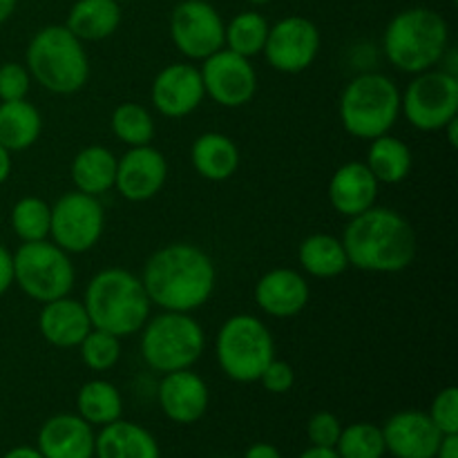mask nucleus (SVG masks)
Returning a JSON list of instances; mask_svg holds the SVG:
<instances>
[{"label": "nucleus", "instance_id": "f257e3e1", "mask_svg": "<svg viewBox=\"0 0 458 458\" xmlns=\"http://www.w3.org/2000/svg\"><path fill=\"white\" fill-rule=\"evenodd\" d=\"M152 307L192 313L210 302L217 286V268L201 246L173 242L148 258L141 273Z\"/></svg>", "mask_w": 458, "mask_h": 458}, {"label": "nucleus", "instance_id": "f03ea898", "mask_svg": "<svg viewBox=\"0 0 458 458\" xmlns=\"http://www.w3.org/2000/svg\"><path fill=\"white\" fill-rule=\"evenodd\" d=\"M349 267L365 273H401L416 258V233L405 215L371 206L347 222L343 233Z\"/></svg>", "mask_w": 458, "mask_h": 458}, {"label": "nucleus", "instance_id": "7ed1b4c3", "mask_svg": "<svg viewBox=\"0 0 458 458\" xmlns=\"http://www.w3.org/2000/svg\"><path fill=\"white\" fill-rule=\"evenodd\" d=\"M81 302L94 329L110 331L116 338L139 334L152 316V302L141 277L128 268H103L89 277Z\"/></svg>", "mask_w": 458, "mask_h": 458}, {"label": "nucleus", "instance_id": "20e7f679", "mask_svg": "<svg viewBox=\"0 0 458 458\" xmlns=\"http://www.w3.org/2000/svg\"><path fill=\"white\" fill-rule=\"evenodd\" d=\"M450 47V25L429 7H410L387 22L383 54L403 74H420L441 65Z\"/></svg>", "mask_w": 458, "mask_h": 458}, {"label": "nucleus", "instance_id": "39448f33", "mask_svg": "<svg viewBox=\"0 0 458 458\" xmlns=\"http://www.w3.org/2000/svg\"><path fill=\"white\" fill-rule=\"evenodd\" d=\"M25 67L31 81L58 97L81 92L89 81V58L83 40L65 25H47L31 36Z\"/></svg>", "mask_w": 458, "mask_h": 458}, {"label": "nucleus", "instance_id": "423d86ee", "mask_svg": "<svg viewBox=\"0 0 458 458\" xmlns=\"http://www.w3.org/2000/svg\"><path fill=\"white\" fill-rule=\"evenodd\" d=\"M340 123L353 139L371 141L392 132L401 116V89L380 72L358 74L340 94Z\"/></svg>", "mask_w": 458, "mask_h": 458}, {"label": "nucleus", "instance_id": "0eeeda50", "mask_svg": "<svg viewBox=\"0 0 458 458\" xmlns=\"http://www.w3.org/2000/svg\"><path fill=\"white\" fill-rule=\"evenodd\" d=\"M141 358L157 374L192 369L206 349L204 327L192 313L161 311L141 327Z\"/></svg>", "mask_w": 458, "mask_h": 458}, {"label": "nucleus", "instance_id": "6e6552de", "mask_svg": "<svg viewBox=\"0 0 458 458\" xmlns=\"http://www.w3.org/2000/svg\"><path fill=\"white\" fill-rule=\"evenodd\" d=\"M215 358L233 383H258L264 367L276 358V340L259 318L235 313L224 320L215 335Z\"/></svg>", "mask_w": 458, "mask_h": 458}, {"label": "nucleus", "instance_id": "1a4fd4ad", "mask_svg": "<svg viewBox=\"0 0 458 458\" xmlns=\"http://www.w3.org/2000/svg\"><path fill=\"white\" fill-rule=\"evenodd\" d=\"M74 282L72 255L52 240L21 242L13 253V284L38 304L70 295Z\"/></svg>", "mask_w": 458, "mask_h": 458}, {"label": "nucleus", "instance_id": "9d476101", "mask_svg": "<svg viewBox=\"0 0 458 458\" xmlns=\"http://www.w3.org/2000/svg\"><path fill=\"white\" fill-rule=\"evenodd\" d=\"M401 114L420 132H441L458 116V76L443 67L414 74L401 92Z\"/></svg>", "mask_w": 458, "mask_h": 458}, {"label": "nucleus", "instance_id": "9b49d317", "mask_svg": "<svg viewBox=\"0 0 458 458\" xmlns=\"http://www.w3.org/2000/svg\"><path fill=\"white\" fill-rule=\"evenodd\" d=\"M103 231H106V210L98 197L72 191L52 204L49 240L65 253H88L98 244Z\"/></svg>", "mask_w": 458, "mask_h": 458}, {"label": "nucleus", "instance_id": "f8f14e48", "mask_svg": "<svg viewBox=\"0 0 458 458\" xmlns=\"http://www.w3.org/2000/svg\"><path fill=\"white\" fill-rule=\"evenodd\" d=\"M222 13L208 0H182L170 13V40L188 61H204L224 47Z\"/></svg>", "mask_w": 458, "mask_h": 458}, {"label": "nucleus", "instance_id": "ddd939ff", "mask_svg": "<svg viewBox=\"0 0 458 458\" xmlns=\"http://www.w3.org/2000/svg\"><path fill=\"white\" fill-rule=\"evenodd\" d=\"M320 30L307 16H284L268 27L264 58L280 74H300L316 63L320 54Z\"/></svg>", "mask_w": 458, "mask_h": 458}, {"label": "nucleus", "instance_id": "4468645a", "mask_svg": "<svg viewBox=\"0 0 458 458\" xmlns=\"http://www.w3.org/2000/svg\"><path fill=\"white\" fill-rule=\"evenodd\" d=\"M199 74L206 97L228 110L244 107L258 94V72L250 58L240 56L226 47L204 58Z\"/></svg>", "mask_w": 458, "mask_h": 458}, {"label": "nucleus", "instance_id": "2eb2a0df", "mask_svg": "<svg viewBox=\"0 0 458 458\" xmlns=\"http://www.w3.org/2000/svg\"><path fill=\"white\" fill-rule=\"evenodd\" d=\"M168 179V161L159 148H128L116 161L114 191L132 204L155 199Z\"/></svg>", "mask_w": 458, "mask_h": 458}, {"label": "nucleus", "instance_id": "dca6fc26", "mask_svg": "<svg viewBox=\"0 0 458 458\" xmlns=\"http://www.w3.org/2000/svg\"><path fill=\"white\" fill-rule=\"evenodd\" d=\"M204 98L199 67L186 61L161 67L150 85V103L165 119H183L192 114Z\"/></svg>", "mask_w": 458, "mask_h": 458}, {"label": "nucleus", "instance_id": "f3484780", "mask_svg": "<svg viewBox=\"0 0 458 458\" xmlns=\"http://www.w3.org/2000/svg\"><path fill=\"white\" fill-rule=\"evenodd\" d=\"M385 450L394 458H434L443 434L420 410H403L389 416L383 428Z\"/></svg>", "mask_w": 458, "mask_h": 458}, {"label": "nucleus", "instance_id": "a211bd4d", "mask_svg": "<svg viewBox=\"0 0 458 458\" xmlns=\"http://www.w3.org/2000/svg\"><path fill=\"white\" fill-rule=\"evenodd\" d=\"M157 401L165 419L177 425H192L208 411L210 392L206 380L192 369L170 371L157 387Z\"/></svg>", "mask_w": 458, "mask_h": 458}, {"label": "nucleus", "instance_id": "6ab92c4d", "mask_svg": "<svg viewBox=\"0 0 458 458\" xmlns=\"http://www.w3.org/2000/svg\"><path fill=\"white\" fill-rule=\"evenodd\" d=\"M253 300L262 313L280 320L300 316L311 300V286L307 277L295 268H271L258 280Z\"/></svg>", "mask_w": 458, "mask_h": 458}, {"label": "nucleus", "instance_id": "aec40b11", "mask_svg": "<svg viewBox=\"0 0 458 458\" xmlns=\"http://www.w3.org/2000/svg\"><path fill=\"white\" fill-rule=\"evenodd\" d=\"M97 432L79 414H54L40 425L36 450L43 458H94Z\"/></svg>", "mask_w": 458, "mask_h": 458}, {"label": "nucleus", "instance_id": "412c9836", "mask_svg": "<svg viewBox=\"0 0 458 458\" xmlns=\"http://www.w3.org/2000/svg\"><path fill=\"white\" fill-rule=\"evenodd\" d=\"M378 191V179L371 174L365 161H347L331 174L327 195L335 213L352 219L376 206Z\"/></svg>", "mask_w": 458, "mask_h": 458}, {"label": "nucleus", "instance_id": "4be33fe9", "mask_svg": "<svg viewBox=\"0 0 458 458\" xmlns=\"http://www.w3.org/2000/svg\"><path fill=\"white\" fill-rule=\"evenodd\" d=\"M92 322L83 302L72 295L52 300L40 307L38 331L47 344L56 349H76L89 334Z\"/></svg>", "mask_w": 458, "mask_h": 458}, {"label": "nucleus", "instance_id": "5701e85b", "mask_svg": "<svg viewBox=\"0 0 458 458\" xmlns=\"http://www.w3.org/2000/svg\"><path fill=\"white\" fill-rule=\"evenodd\" d=\"M240 148L228 134L204 132L192 141L191 164L201 179L222 183L240 168Z\"/></svg>", "mask_w": 458, "mask_h": 458}, {"label": "nucleus", "instance_id": "b1692460", "mask_svg": "<svg viewBox=\"0 0 458 458\" xmlns=\"http://www.w3.org/2000/svg\"><path fill=\"white\" fill-rule=\"evenodd\" d=\"M94 458H161V450L146 428L119 419L97 434Z\"/></svg>", "mask_w": 458, "mask_h": 458}, {"label": "nucleus", "instance_id": "393cba45", "mask_svg": "<svg viewBox=\"0 0 458 458\" xmlns=\"http://www.w3.org/2000/svg\"><path fill=\"white\" fill-rule=\"evenodd\" d=\"M121 4L116 0H76L67 13L65 27L83 43L106 40L119 30Z\"/></svg>", "mask_w": 458, "mask_h": 458}, {"label": "nucleus", "instance_id": "a878e982", "mask_svg": "<svg viewBox=\"0 0 458 458\" xmlns=\"http://www.w3.org/2000/svg\"><path fill=\"white\" fill-rule=\"evenodd\" d=\"M116 161H119V157L106 146H88L76 152L70 165L76 191L92 197L110 192L114 188Z\"/></svg>", "mask_w": 458, "mask_h": 458}, {"label": "nucleus", "instance_id": "bb28decb", "mask_svg": "<svg viewBox=\"0 0 458 458\" xmlns=\"http://www.w3.org/2000/svg\"><path fill=\"white\" fill-rule=\"evenodd\" d=\"M43 132V116L27 98L0 101V146L4 150L22 152L34 146Z\"/></svg>", "mask_w": 458, "mask_h": 458}, {"label": "nucleus", "instance_id": "cd10ccee", "mask_svg": "<svg viewBox=\"0 0 458 458\" xmlns=\"http://www.w3.org/2000/svg\"><path fill=\"white\" fill-rule=\"evenodd\" d=\"M298 262L300 268L316 280H331L343 276L349 268L343 240L329 233H313L304 237L302 244L298 246Z\"/></svg>", "mask_w": 458, "mask_h": 458}, {"label": "nucleus", "instance_id": "c85d7f7f", "mask_svg": "<svg viewBox=\"0 0 458 458\" xmlns=\"http://www.w3.org/2000/svg\"><path fill=\"white\" fill-rule=\"evenodd\" d=\"M367 168L371 170L378 183H387V186H396V183L405 182L414 165V157H411L410 146L403 139L394 137V134H383L369 141V150H367L365 159Z\"/></svg>", "mask_w": 458, "mask_h": 458}, {"label": "nucleus", "instance_id": "c756f323", "mask_svg": "<svg viewBox=\"0 0 458 458\" xmlns=\"http://www.w3.org/2000/svg\"><path fill=\"white\" fill-rule=\"evenodd\" d=\"M76 414L92 428H106L123 416V398L110 380H88L76 392Z\"/></svg>", "mask_w": 458, "mask_h": 458}, {"label": "nucleus", "instance_id": "7c9ffc66", "mask_svg": "<svg viewBox=\"0 0 458 458\" xmlns=\"http://www.w3.org/2000/svg\"><path fill=\"white\" fill-rule=\"evenodd\" d=\"M268 21L255 9L235 13L224 30V47L244 58H255L264 52L268 36Z\"/></svg>", "mask_w": 458, "mask_h": 458}, {"label": "nucleus", "instance_id": "2f4dec72", "mask_svg": "<svg viewBox=\"0 0 458 458\" xmlns=\"http://www.w3.org/2000/svg\"><path fill=\"white\" fill-rule=\"evenodd\" d=\"M110 128L112 134L128 148L150 146L157 132L155 116L150 114V110L132 101L121 103L112 110Z\"/></svg>", "mask_w": 458, "mask_h": 458}, {"label": "nucleus", "instance_id": "473e14b6", "mask_svg": "<svg viewBox=\"0 0 458 458\" xmlns=\"http://www.w3.org/2000/svg\"><path fill=\"white\" fill-rule=\"evenodd\" d=\"M49 219H52V204L36 195L21 197L12 208V231L21 242H43L49 240Z\"/></svg>", "mask_w": 458, "mask_h": 458}, {"label": "nucleus", "instance_id": "72a5a7b5", "mask_svg": "<svg viewBox=\"0 0 458 458\" xmlns=\"http://www.w3.org/2000/svg\"><path fill=\"white\" fill-rule=\"evenodd\" d=\"M335 452L340 458H385V438L380 425L353 423L343 428Z\"/></svg>", "mask_w": 458, "mask_h": 458}, {"label": "nucleus", "instance_id": "f704fd0d", "mask_svg": "<svg viewBox=\"0 0 458 458\" xmlns=\"http://www.w3.org/2000/svg\"><path fill=\"white\" fill-rule=\"evenodd\" d=\"M79 356L89 371H110L121 360V338L103 329H89V334L81 340Z\"/></svg>", "mask_w": 458, "mask_h": 458}, {"label": "nucleus", "instance_id": "c9c22d12", "mask_svg": "<svg viewBox=\"0 0 458 458\" xmlns=\"http://www.w3.org/2000/svg\"><path fill=\"white\" fill-rule=\"evenodd\" d=\"M428 416L432 423L437 425L438 432L445 434H458V389L445 387L434 396L432 405H429Z\"/></svg>", "mask_w": 458, "mask_h": 458}, {"label": "nucleus", "instance_id": "e433bc0d", "mask_svg": "<svg viewBox=\"0 0 458 458\" xmlns=\"http://www.w3.org/2000/svg\"><path fill=\"white\" fill-rule=\"evenodd\" d=\"M31 89V76L25 63L7 61L0 65V101H21Z\"/></svg>", "mask_w": 458, "mask_h": 458}, {"label": "nucleus", "instance_id": "4c0bfd02", "mask_svg": "<svg viewBox=\"0 0 458 458\" xmlns=\"http://www.w3.org/2000/svg\"><path fill=\"white\" fill-rule=\"evenodd\" d=\"M340 432H343V423L331 411H316L307 423V438L316 447H335Z\"/></svg>", "mask_w": 458, "mask_h": 458}, {"label": "nucleus", "instance_id": "58836bf2", "mask_svg": "<svg viewBox=\"0 0 458 458\" xmlns=\"http://www.w3.org/2000/svg\"><path fill=\"white\" fill-rule=\"evenodd\" d=\"M258 383L262 385L268 394L282 396V394H289L291 389L295 387V369L291 367V362L273 358V360L264 367Z\"/></svg>", "mask_w": 458, "mask_h": 458}, {"label": "nucleus", "instance_id": "ea45409f", "mask_svg": "<svg viewBox=\"0 0 458 458\" xmlns=\"http://www.w3.org/2000/svg\"><path fill=\"white\" fill-rule=\"evenodd\" d=\"M13 286V253L0 244V298Z\"/></svg>", "mask_w": 458, "mask_h": 458}, {"label": "nucleus", "instance_id": "a19ab883", "mask_svg": "<svg viewBox=\"0 0 458 458\" xmlns=\"http://www.w3.org/2000/svg\"><path fill=\"white\" fill-rule=\"evenodd\" d=\"M244 458H282V454L273 443H255L244 452Z\"/></svg>", "mask_w": 458, "mask_h": 458}, {"label": "nucleus", "instance_id": "79ce46f5", "mask_svg": "<svg viewBox=\"0 0 458 458\" xmlns=\"http://www.w3.org/2000/svg\"><path fill=\"white\" fill-rule=\"evenodd\" d=\"M434 458H458V434H445Z\"/></svg>", "mask_w": 458, "mask_h": 458}, {"label": "nucleus", "instance_id": "37998d69", "mask_svg": "<svg viewBox=\"0 0 458 458\" xmlns=\"http://www.w3.org/2000/svg\"><path fill=\"white\" fill-rule=\"evenodd\" d=\"M298 458H340V456H338V452H335V447L309 445Z\"/></svg>", "mask_w": 458, "mask_h": 458}, {"label": "nucleus", "instance_id": "c03bdc74", "mask_svg": "<svg viewBox=\"0 0 458 458\" xmlns=\"http://www.w3.org/2000/svg\"><path fill=\"white\" fill-rule=\"evenodd\" d=\"M3 458H43V456H40V452L36 450V447L18 445V447H12L9 452H4Z\"/></svg>", "mask_w": 458, "mask_h": 458}, {"label": "nucleus", "instance_id": "a18cd8bd", "mask_svg": "<svg viewBox=\"0 0 458 458\" xmlns=\"http://www.w3.org/2000/svg\"><path fill=\"white\" fill-rule=\"evenodd\" d=\"M9 174H12V152L0 146V186L7 182Z\"/></svg>", "mask_w": 458, "mask_h": 458}, {"label": "nucleus", "instance_id": "49530a36", "mask_svg": "<svg viewBox=\"0 0 458 458\" xmlns=\"http://www.w3.org/2000/svg\"><path fill=\"white\" fill-rule=\"evenodd\" d=\"M16 7L18 0H0V25H4V22L13 16Z\"/></svg>", "mask_w": 458, "mask_h": 458}, {"label": "nucleus", "instance_id": "de8ad7c7", "mask_svg": "<svg viewBox=\"0 0 458 458\" xmlns=\"http://www.w3.org/2000/svg\"><path fill=\"white\" fill-rule=\"evenodd\" d=\"M456 123H458L456 119H454V121H450V123H447L445 128L441 130V132H445V134H447V141H450V146H452V148H456V146H458V141H456Z\"/></svg>", "mask_w": 458, "mask_h": 458}, {"label": "nucleus", "instance_id": "09e8293b", "mask_svg": "<svg viewBox=\"0 0 458 458\" xmlns=\"http://www.w3.org/2000/svg\"><path fill=\"white\" fill-rule=\"evenodd\" d=\"M249 4H253V7H262V4H268L273 3V0H246Z\"/></svg>", "mask_w": 458, "mask_h": 458}, {"label": "nucleus", "instance_id": "8fccbe9b", "mask_svg": "<svg viewBox=\"0 0 458 458\" xmlns=\"http://www.w3.org/2000/svg\"><path fill=\"white\" fill-rule=\"evenodd\" d=\"M116 3H119V4H123V3H132V0H116Z\"/></svg>", "mask_w": 458, "mask_h": 458}, {"label": "nucleus", "instance_id": "3c124183", "mask_svg": "<svg viewBox=\"0 0 458 458\" xmlns=\"http://www.w3.org/2000/svg\"><path fill=\"white\" fill-rule=\"evenodd\" d=\"M0 219H3V210H0Z\"/></svg>", "mask_w": 458, "mask_h": 458}, {"label": "nucleus", "instance_id": "603ef678", "mask_svg": "<svg viewBox=\"0 0 458 458\" xmlns=\"http://www.w3.org/2000/svg\"><path fill=\"white\" fill-rule=\"evenodd\" d=\"M222 458H231V456H222Z\"/></svg>", "mask_w": 458, "mask_h": 458}, {"label": "nucleus", "instance_id": "864d4df0", "mask_svg": "<svg viewBox=\"0 0 458 458\" xmlns=\"http://www.w3.org/2000/svg\"><path fill=\"white\" fill-rule=\"evenodd\" d=\"M452 3H456V0H452Z\"/></svg>", "mask_w": 458, "mask_h": 458}]
</instances>
